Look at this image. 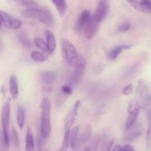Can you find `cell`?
I'll list each match as a JSON object with an SVG mask.
<instances>
[{"mask_svg":"<svg viewBox=\"0 0 151 151\" xmlns=\"http://www.w3.org/2000/svg\"><path fill=\"white\" fill-rule=\"evenodd\" d=\"M41 122H40V134L42 139H47L51 134L52 126L50 116H51V102L48 97H44L41 106Z\"/></svg>","mask_w":151,"mask_h":151,"instance_id":"obj_1","label":"cell"},{"mask_svg":"<svg viewBox=\"0 0 151 151\" xmlns=\"http://www.w3.org/2000/svg\"><path fill=\"white\" fill-rule=\"evenodd\" d=\"M22 15L25 18L33 19L48 27H52L53 18L47 10L39 7H29L26 8L22 12Z\"/></svg>","mask_w":151,"mask_h":151,"instance_id":"obj_2","label":"cell"},{"mask_svg":"<svg viewBox=\"0 0 151 151\" xmlns=\"http://www.w3.org/2000/svg\"><path fill=\"white\" fill-rule=\"evenodd\" d=\"M61 52L68 64L73 67L81 56L75 46L66 39H63L61 41Z\"/></svg>","mask_w":151,"mask_h":151,"instance_id":"obj_3","label":"cell"},{"mask_svg":"<svg viewBox=\"0 0 151 151\" xmlns=\"http://www.w3.org/2000/svg\"><path fill=\"white\" fill-rule=\"evenodd\" d=\"M10 103L7 101L3 106L1 109V127H2V142L5 147H8L10 145Z\"/></svg>","mask_w":151,"mask_h":151,"instance_id":"obj_4","label":"cell"},{"mask_svg":"<svg viewBox=\"0 0 151 151\" xmlns=\"http://www.w3.org/2000/svg\"><path fill=\"white\" fill-rule=\"evenodd\" d=\"M140 111V106L137 103V100H132L130 102L129 106L128 108V112L129 114L128 116V119L125 123V128L126 131H128L129 128H131L134 124L136 123L138 118L139 114Z\"/></svg>","mask_w":151,"mask_h":151,"instance_id":"obj_5","label":"cell"},{"mask_svg":"<svg viewBox=\"0 0 151 151\" xmlns=\"http://www.w3.org/2000/svg\"><path fill=\"white\" fill-rule=\"evenodd\" d=\"M91 17V12L88 10H84L78 16V20H77L76 24L75 25V32L79 34H81V32H83L84 29H85L88 22H89Z\"/></svg>","mask_w":151,"mask_h":151,"instance_id":"obj_6","label":"cell"},{"mask_svg":"<svg viewBox=\"0 0 151 151\" xmlns=\"http://www.w3.org/2000/svg\"><path fill=\"white\" fill-rule=\"evenodd\" d=\"M100 24V22L91 15V17L90 19L89 22H88V24H87V25L86 26L85 29L83 30L84 36H85L86 39L90 40L94 37V35H95L96 32L98 30Z\"/></svg>","mask_w":151,"mask_h":151,"instance_id":"obj_7","label":"cell"},{"mask_svg":"<svg viewBox=\"0 0 151 151\" xmlns=\"http://www.w3.org/2000/svg\"><path fill=\"white\" fill-rule=\"evenodd\" d=\"M80 105H81V101L78 100L74 104L73 108H72V110L69 112V114L66 116L64 122V131H71L72 126L73 125L74 122H75V118H76L77 115H78V109L80 107Z\"/></svg>","mask_w":151,"mask_h":151,"instance_id":"obj_8","label":"cell"},{"mask_svg":"<svg viewBox=\"0 0 151 151\" xmlns=\"http://www.w3.org/2000/svg\"><path fill=\"white\" fill-rule=\"evenodd\" d=\"M108 12H109V3L107 0H100L97 8L92 16L101 23L102 21L107 16Z\"/></svg>","mask_w":151,"mask_h":151,"instance_id":"obj_9","label":"cell"},{"mask_svg":"<svg viewBox=\"0 0 151 151\" xmlns=\"http://www.w3.org/2000/svg\"><path fill=\"white\" fill-rule=\"evenodd\" d=\"M91 137V128L89 125H86L83 129L82 130L81 134H78V139H77L76 145H75V150H78L80 147H82L87 141L90 139Z\"/></svg>","mask_w":151,"mask_h":151,"instance_id":"obj_10","label":"cell"},{"mask_svg":"<svg viewBox=\"0 0 151 151\" xmlns=\"http://www.w3.org/2000/svg\"><path fill=\"white\" fill-rule=\"evenodd\" d=\"M125 136V140L128 142H132L138 138L143 133V127L142 124H134L131 128L128 130Z\"/></svg>","mask_w":151,"mask_h":151,"instance_id":"obj_11","label":"cell"},{"mask_svg":"<svg viewBox=\"0 0 151 151\" xmlns=\"http://www.w3.org/2000/svg\"><path fill=\"white\" fill-rule=\"evenodd\" d=\"M84 71H85V67L75 68L73 73L72 74L70 78H69V86L71 88H75L81 83L83 76Z\"/></svg>","mask_w":151,"mask_h":151,"instance_id":"obj_12","label":"cell"},{"mask_svg":"<svg viewBox=\"0 0 151 151\" xmlns=\"http://www.w3.org/2000/svg\"><path fill=\"white\" fill-rule=\"evenodd\" d=\"M45 34H46V39H47L46 45H47V50H48L49 54L51 55L54 52L55 50L56 49L55 37L54 34L50 30H46Z\"/></svg>","mask_w":151,"mask_h":151,"instance_id":"obj_13","label":"cell"},{"mask_svg":"<svg viewBox=\"0 0 151 151\" xmlns=\"http://www.w3.org/2000/svg\"><path fill=\"white\" fill-rule=\"evenodd\" d=\"M10 86V93L12 99L16 100L19 95V86H18L17 78L15 75H12L9 81Z\"/></svg>","mask_w":151,"mask_h":151,"instance_id":"obj_14","label":"cell"},{"mask_svg":"<svg viewBox=\"0 0 151 151\" xmlns=\"http://www.w3.org/2000/svg\"><path fill=\"white\" fill-rule=\"evenodd\" d=\"M25 151H35V142L31 128H28L25 139Z\"/></svg>","mask_w":151,"mask_h":151,"instance_id":"obj_15","label":"cell"},{"mask_svg":"<svg viewBox=\"0 0 151 151\" xmlns=\"http://www.w3.org/2000/svg\"><path fill=\"white\" fill-rule=\"evenodd\" d=\"M56 79V76L54 72H49V71H45L42 72L40 75V80L43 83L46 85L52 84L55 82Z\"/></svg>","mask_w":151,"mask_h":151,"instance_id":"obj_16","label":"cell"},{"mask_svg":"<svg viewBox=\"0 0 151 151\" xmlns=\"http://www.w3.org/2000/svg\"><path fill=\"white\" fill-rule=\"evenodd\" d=\"M131 47V46L128 45H125V44H122V45H119L117 47H114V49H112L110 51L109 54V58L111 60H115L118 58V56L122 53V52H123L124 50H126L128 49H129Z\"/></svg>","mask_w":151,"mask_h":151,"instance_id":"obj_17","label":"cell"},{"mask_svg":"<svg viewBox=\"0 0 151 151\" xmlns=\"http://www.w3.org/2000/svg\"><path fill=\"white\" fill-rule=\"evenodd\" d=\"M52 2L57 9L59 15L63 17L66 13L67 10V4H66V0H51Z\"/></svg>","mask_w":151,"mask_h":151,"instance_id":"obj_18","label":"cell"},{"mask_svg":"<svg viewBox=\"0 0 151 151\" xmlns=\"http://www.w3.org/2000/svg\"><path fill=\"white\" fill-rule=\"evenodd\" d=\"M80 127H81L80 125H76L72 129H71L70 139H69V146H70L72 150H75L77 139H78V134L80 132Z\"/></svg>","mask_w":151,"mask_h":151,"instance_id":"obj_19","label":"cell"},{"mask_svg":"<svg viewBox=\"0 0 151 151\" xmlns=\"http://www.w3.org/2000/svg\"><path fill=\"white\" fill-rule=\"evenodd\" d=\"M48 55H49L47 54V53L40 51H33L30 54V57L32 60H33L35 62H38V63L45 61L47 58H48Z\"/></svg>","mask_w":151,"mask_h":151,"instance_id":"obj_20","label":"cell"},{"mask_svg":"<svg viewBox=\"0 0 151 151\" xmlns=\"http://www.w3.org/2000/svg\"><path fill=\"white\" fill-rule=\"evenodd\" d=\"M16 119H17V124L19 125V128L22 129L24 127V125L25 121V110L23 106H19L18 108Z\"/></svg>","mask_w":151,"mask_h":151,"instance_id":"obj_21","label":"cell"},{"mask_svg":"<svg viewBox=\"0 0 151 151\" xmlns=\"http://www.w3.org/2000/svg\"><path fill=\"white\" fill-rule=\"evenodd\" d=\"M0 17H1L2 25H4L7 29H10L12 21H13V18L9 13L4 11H0Z\"/></svg>","mask_w":151,"mask_h":151,"instance_id":"obj_22","label":"cell"},{"mask_svg":"<svg viewBox=\"0 0 151 151\" xmlns=\"http://www.w3.org/2000/svg\"><path fill=\"white\" fill-rule=\"evenodd\" d=\"M20 5L24 6L27 8L29 7H38V4H37L35 0H11Z\"/></svg>","mask_w":151,"mask_h":151,"instance_id":"obj_23","label":"cell"},{"mask_svg":"<svg viewBox=\"0 0 151 151\" xmlns=\"http://www.w3.org/2000/svg\"><path fill=\"white\" fill-rule=\"evenodd\" d=\"M34 44H35V45L40 50H41L43 52H45L47 53V54L50 55L48 52V50H47L46 43L44 42V41L42 38H41L40 37H36V38L34 39Z\"/></svg>","mask_w":151,"mask_h":151,"instance_id":"obj_24","label":"cell"},{"mask_svg":"<svg viewBox=\"0 0 151 151\" xmlns=\"http://www.w3.org/2000/svg\"><path fill=\"white\" fill-rule=\"evenodd\" d=\"M70 132L71 131H64V135H63V143H62L61 148L60 151H67L69 147V139H70Z\"/></svg>","mask_w":151,"mask_h":151,"instance_id":"obj_25","label":"cell"},{"mask_svg":"<svg viewBox=\"0 0 151 151\" xmlns=\"http://www.w3.org/2000/svg\"><path fill=\"white\" fill-rule=\"evenodd\" d=\"M18 38H19V42L21 43L22 46H24L26 48H31L32 47V43L29 41V38L27 37V35H25L24 33L19 34Z\"/></svg>","mask_w":151,"mask_h":151,"instance_id":"obj_26","label":"cell"},{"mask_svg":"<svg viewBox=\"0 0 151 151\" xmlns=\"http://www.w3.org/2000/svg\"><path fill=\"white\" fill-rule=\"evenodd\" d=\"M139 3L145 13H151V0H140Z\"/></svg>","mask_w":151,"mask_h":151,"instance_id":"obj_27","label":"cell"},{"mask_svg":"<svg viewBox=\"0 0 151 151\" xmlns=\"http://www.w3.org/2000/svg\"><path fill=\"white\" fill-rule=\"evenodd\" d=\"M11 137H12V140H13V143L14 145V147L16 150H19V137H18V134L17 131L13 128L11 132Z\"/></svg>","mask_w":151,"mask_h":151,"instance_id":"obj_28","label":"cell"},{"mask_svg":"<svg viewBox=\"0 0 151 151\" xmlns=\"http://www.w3.org/2000/svg\"><path fill=\"white\" fill-rule=\"evenodd\" d=\"M126 1H128L134 9H136V10H138V11L142 12V13H145L143 9L142 8L141 5H140V3L139 0H126Z\"/></svg>","mask_w":151,"mask_h":151,"instance_id":"obj_29","label":"cell"},{"mask_svg":"<svg viewBox=\"0 0 151 151\" xmlns=\"http://www.w3.org/2000/svg\"><path fill=\"white\" fill-rule=\"evenodd\" d=\"M130 28H131V23L128 21H125L118 26V31H119V32H126Z\"/></svg>","mask_w":151,"mask_h":151,"instance_id":"obj_30","label":"cell"},{"mask_svg":"<svg viewBox=\"0 0 151 151\" xmlns=\"http://www.w3.org/2000/svg\"><path fill=\"white\" fill-rule=\"evenodd\" d=\"M133 91H134V85L132 83H130L124 87L123 89L122 90V93L124 95L128 96L130 95L133 92Z\"/></svg>","mask_w":151,"mask_h":151,"instance_id":"obj_31","label":"cell"},{"mask_svg":"<svg viewBox=\"0 0 151 151\" xmlns=\"http://www.w3.org/2000/svg\"><path fill=\"white\" fill-rule=\"evenodd\" d=\"M22 22H21L19 19H14V18H13V21H12L10 29H20L21 27H22Z\"/></svg>","mask_w":151,"mask_h":151,"instance_id":"obj_32","label":"cell"},{"mask_svg":"<svg viewBox=\"0 0 151 151\" xmlns=\"http://www.w3.org/2000/svg\"><path fill=\"white\" fill-rule=\"evenodd\" d=\"M61 93L63 95L69 96L72 94V89L69 85H65L61 87Z\"/></svg>","mask_w":151,"mask_h":151,"instance_id":"obj_33","label":"cell"},{"mask_svg":"<svg viewBox=\"0 0 151 151\" xmlns=\"http://www.w3.org/2000/svg\"><path fill=\"white\" fill-rule=\"evenodd\" d=\"M99 145V139L97 137H95L93 140L92 143H91V146L89 147L90 150L91 151H97V147Z\"/></svg>","mask_w":151,"mask_h":151,"instance_id":"obj_34","label":"cell"},{"mask_svg":"<svg viewBox=\"0 0 151 151\" xmlns=\"http://www.w3.org/2000/svg\"><path fill=\"white\" fill-rule=\"evenodd\" d=\"M122 150L123 151H135L134 147L131 145H125L124 147H122Z\"/></svg>","mask_w":151,"mask_h":151,"instance_id":"obj_35","label":"cell"},{"mask_svg":"<svg viewBox=\"0 0 151 151\" xmlns=\"http://www.w3.org/2000/svg\"><path fill=\"white\" fill-rule=\"evenodd\" d=\"M38 151H47L44 147V143L41 139H38Z\"/></svg>","mask_w":151,"mask_h":151,"instance_id":"obj_36","label":"cell"},{"mask_svg":"<svg viewBox=\"0 0 151 151\" xmlns=\"http://www.w3.org/2000/svg\"><path fill=\"white\" fill-rule=\"evenodd\" d=\"M114 139H112V140H111L109 143H108L107 145H106V151L111 150V147H112V145H113V144H114Z\"/></svg>","mask_w":151,"mask_h":151,"instance_id":"obj_37","label":"cell"},{"mask_svg":"<svg viewBox=\"0 0 151 151\" xmlns=\"http://www.w3.org/2000/svg\"><path fill=\"white\" fill-rule=\"evenodd\" d=\"M150 139H151V125H150V126H149L148 129H147V134H146V139H147V141L148 142Z\"/></svg>","mask_w":151,"mask_h":151,"instance_id":"obj_38","label":"cell"},{"mask_svg":"<svg viewBox=\"0 0 151 151\" xmlns=\"http://www.w3.org/2000/svg\"><path fill=\"white\" fill-rule=\"evenodd\" d=\"M111 151H123V150H122V147L120 145H116L113 147Z\"/></svg>","mask_w":151,"mask_h":151,"instance_id":"obj_39","label":"cell"},{"mask_svg":"<svg viewBox=\"0 0 151 151\" xmlns=\"http://www.w3.org/2000/svg\"><path fill=\"white\" fill-rule=\"evenodd\" d=\"M147 119H148V122L151 125V110H149L147 111Z\"/></svg>","mask_w":151,"mask_h":151,"instance_id":"obj_40","label":"cell"},{"mask_svg":"<svg viewBox=\"0 0 151 151\" xmlns=\"http://www.w3.org/2000/svg\"><path fill=\"white\" fill-rule=\"evenodd\" d=\"M147 148L151 150V139L148 141V145H147Z\"/></svg>","mask_w":151,"mask_h":151,"instance_id":"obj_41","label":"cell"},{"mask_svg":"<svg viewBox=\"0 0 151 151\" xmlns=\"http://www.w3.org/2000/svg\"><path fill=\"white\" fill-rule=\"evenodd\" d=\"M2 26V22H1V17H0V27Z\"/></svg>","mask_w":151,"mask_h":151,"instance_id":"obj_42","label":"cell"},{"mask_svg":"<svg viewBox=\"0 0 151 151\" xmlns=\"http://www.w3.org/2000/svg\"><path fill=\"white\" fill-rule=\"evenodd\" d=\"M59 151H60V150H59Z\"/></svg>","mask_w":151,"mask_h":151,"instance_id":"obj_43","label":"cell"}]
</instances>
